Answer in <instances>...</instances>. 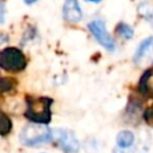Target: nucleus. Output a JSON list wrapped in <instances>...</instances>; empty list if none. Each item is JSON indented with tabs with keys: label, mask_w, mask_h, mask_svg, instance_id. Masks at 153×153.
<instances>
[{
	"label": "nucleus",
	"mask_w": 153,
	"mask_h": 153,
	"mask_svg": "<svg viewBox=\"0 0 153 153\" xmlns=\"http://www.w3.org/2000/svg\"><path fill=\"white\" fill-rule=\"evenodd\" d=\"M51 104L53 100L47 97L27 98L25 117L33 123L47 124L50 122L51 118V110H50Z\"/></svg>",
	"instance_id": "nucleus-1"
},
{
	"label": "nucleus",
	"mask_w": 153,
	"mask_h": 153,
	"mask_svg": "<svg viewBox=\"0 0 153 153\" xmlns=\"http://www.w3.org/2000/svg\"><path fill=\"white\" fill-rule=\"evenodd\" d=\"M19 139L23 145L29 147H35V146L50 142L54 139V134L48 127H45V124L32 123L23 128V130L20 131Z\"/></svg>",
	"instance_id": "nucleus-2"
},
{
	"label": "nucleus",
	"mask_w": 153,
	"mask_h": 153,
	"mask_svg": "<svg viewBox=\"0 0 153 153\" xmlns=\"http://www.w3.org/2000/svg\"><path fill=\"white\" fill-rule=\"evenodd\" d=\"M25 67L26 59L19 49L8 47L0 51V68L7 72H20Z\"/></svg>",
	"instance_id": "nucleus-3"
},
{
	"label": "nucleus",
	"mask_w": 153,
	"mask_h": 153,
	"mask_svg": "<svg viewBox=\"0 0 153 153\" xmlns=\"http://www.w3.org/2000/svg\"><path fill=\"white\" fill-rule=\"evenodd\" d=\"M87 27H88V30L91 31V33L93 35V37L98 41V43L102 47H104L109 51H114L116 49L115 41H114L112 36L108 32L106 26H105V23L103 20H100V19L92 20V22H90L87 24Z\"/></svg>",
	"instance_id": "nucleus-4"
},
{
	"label": "nucleus",
	"mask_w": 153,
	"mask_h": 153,
	"mask_svg": "<svg viewBox=\"0 0 153 153\" xmlns=\"http://www.w3.org/2000/svg\"><path fill=\"white\" fill-rule=\"evenodd\" d=\"M133 60L134 63L141 68H146L153 65V37H147L139 44Z\"/></svg>",
	"instance_id": "nucleus-5"
},
{
	"label": "nucleus",
	"mask_w": 153,
	"mask_h": 153,
	"mask_svg": "<svg viewBox=\"0 0 153 153\" xmlns=\"http://www.w3.org/2000/svg\"><path fill=\"white\" fill-rule=\"evenodd\" d=\"M56 140L66 153H76L80 148L76 135L69 129H59L56 131Z\"/></svg>",
	"instance_id": "nucleus-6"
},
{
	"label": "nucleus",
	"mask_w": 153,
	"mask_h": 153,
	"mask_svg": "<svg viewBox=\"0 0 153 153\" xmlns=\"http://www.w3.org/2000/svg\"><path fill=\"white\" fill-rule=\"evenodd\" d=\"M62 13L65 20L69 23H78L82 18V11L78 0H65Z\"/></svg>",
	"instance_id": "nucleus-7"
},
{
	"label": "nucleus",
	"mask_w": 153,
	"mask_h": 153,
	"mask_svg": "<svg viewBox=\"0 0 153 153\" xmlns=\"http://www.w3.org/2000/svg\"><path fill=\"white\" fill-rule=\"evenodd\" d=\"M139 90L145 96L153 94V69H147L139 82Z\"/></svg>",
	"instance_id": "nucleus-8"
},
{
	"label": "nucleus",
	"mask_w": 153,
	"mask_h": 153,
	"mask_svg": "<svg viewBox=\"0 0 153 153\" xmlns=\"http://www.w3.org/2000/svg\"><path fill=\"white\" fill-rule=\"evenodd\" d=\"M134 141H135V135L130 130H121L116 136V143L122 149H127L131 147Z\"/></svg>",
	"instance_id": "nucleus-9"
},
{
	"label": "nucleus",
	"mask_w": 153,
	"mask_h": 153,
	"mask_svg": "<svg viewBox=\"0 0 153 153\" xmlns=\"http://www.w3.org/2000/svg\"><path fill=\"white\" fill-rule=\"evenodd\" d=\"M137 12L151 24V26L153 29V5H151L149 2H146V1L141 2L137 7Z\"/></svg>",
	"instance_id": "nucleus-10"
},
{
	"label": "nucleus",
	"mask_w": 153,
	"mask_h": 153,
	"mask_svg": "<svg viewBox=\"0 0 153 153\" xmlns=\"http://www.w3.org/2000/svg\"><path fill=\"white\" fill-rule=\"evenodd\" d=\"M116 33L123 39H130L134 36V30L130 25L126 23H120L116 26Z\"/></svg>",
	"instance_id": "nucleus-11"
},
{
	"label": "nucleus",
	"mask_w": 153,
	"mask_h": 153,
	"mask_svg": "<svg viewBox=\"0 0 153 153\" xmlns=\"http://www.w3.org/2000/svg\"><path fill=\"white\" fill-rule=\"evenodd\" d=\"M11 128H12V122L10 117L0 111V135L1 136L7 135L11 131Z\"/></svg>",
	"instance_id": "nucleus-12"
},
{
	"label": "nucleus",
	"mask_w": 153,
	"mask_h": 153,
	"mask_svg": "<svg viewBox=\"0 0 153 153\" xmlns=\"http://www.w3.org/2000/svg\"><path fill=\"white\" fill-rule=\"evenodd\" d=\"M143 118H145V121H146L149 126L153 127V105H152L151 108H148V109L143 112Z\"/></svg>",
	"instance_id": "nucleus-13"
},
{
	"label": "nucleus",
	"mask_w": 153,
	"mask_h": 153,
	"mask_svg": "<svg viewBox=\"0 0 153 153\" xmlns=\"http://www.w3.org/2000/svg\"><path fill=\"white\" fill-rule=\"evenodd\" d=\"M5 12H6V10H5V5L0 1V24L5 23Z\"/></svg>",
	"instance_id": "nucleus-14"
},
{
	"label": "nucleus",
	"mask_w": 153,
	"mask_h": 153,
	"mask_svg": "<svg viewBox=\"0 0 153 153\" xmlns=\"http://www.w3.org/2000/svg\"><path fill=\"white\" fill-rule=\"evenodd\" d=\"M37 0H24V2L26 4V5H32L33 2H36Z\"/></svg>",
	"instance_id": "nucleus-15"
},
{
	"label": "nucleus",
	"mask_w": 153,
	"mask_h": 153,
	"mask_svg": "<svg viewBox=\"0 0 153 153\" xmlns=\"http://www.w3.org/2000/svg\"><path fill=\"white\" fill-rule=\"evenodd\" d=\"M86 1H90V2H99L100 0H86Z\"/></svg>",
	"instance_id": "nucleus-16"
}]
</instances>
